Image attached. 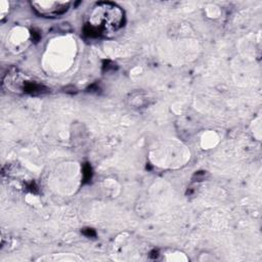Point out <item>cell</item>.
Segmentation results:
<instances>
[{
    "label": "cell",
    "mask_w": 262,
    "mask_h": 262,
    "mask_svg": "<svg viewBox=\"0 0 262 262\" xmlns=\"http://www.w3.org/2000/svg\"><path fill=\"white\" fill-rule=\"evenodd\" d=\"M124 23L123 10L112 3L95 4L88 16L87 28L90 35L111 36L118 32Z\"/></svg>",
    "instance_id": "1"
},
{
    "label": "cell",
    "mask_w": 262,
    "mask_h": 262,
    "mask_svg": "<svg viewBox=\"0 0 262 262\" xmlns=\"http://www.w3.org/2000/svg\"><path fill=\"white\" fill-rule=\"evenodd\" d=\"M32 7L41 15L57 16L64 13L69 6V1H33Z\"/></svg>",
    "instance_id": "2"
},
{
    "label": "cell",
    "mask_w": 262,
    "mask_h": 262,
    "mask_svg": "<svg viewBox=\"0 0 262 262\" xmlns=\"http://www.w3.org/2000/svg\"><path fill=\"white\" fill-rule=\"evenodd\" d=\"M128 101L129 103L133 106V107H146L149 104H151L154 102V97L150 96V94L143 92V91H137V92H133L130 94V96L128 97Z\"/></svg>",
    "instance_id": "3"
},
{
    "label": "cell",
    "mask_w": 262,
    "mask_h": 262,
    "mask_svg": "<svg viewBox=\"0 0 262 262\" xmlns=\"http://www.w3.org/2000/svg\"><path fill=\"white\" fill-rule=\"evenodd\" d=\"M61 254H57V256H55V254H52L51 256H44L42 258H40V260L42 261H76V260H81L80 257L76 256V255H72V254H68L66 257H61Z\"/></svg>",
    "instance_id": "4"
},
{
    "label": "cell",
    "mask_w": 262,
    "mask_h": 262,
    "mask_svg": "<svg viewBox=\"0 0 262 262\" xmlns=\"http://www.w3.org/2000/svg\"><path fill=\"white\" fill-rule=\"evenodd\" d=\"M8 3L6 1H1L0 2V13H1V18L4 17L6 12H8Z\"/></svg>",
    "instance_id": "5"
}]
</instances>
